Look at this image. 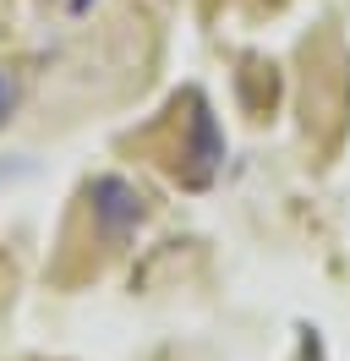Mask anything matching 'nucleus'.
Returning <instances> with one entry per match:
<instances>
[{
    "label": "nucleus",
    "mask_w": 350,
    "mask_h": 361,
    "mask_svg": "<svg viewBox=\"0 0 350 361\" xmlns=\"http://www.w3.org/2000/svg\"><path fill=\"white\" fill-rule=\"evenodd\" d=\"M11 110H17V88H11V77L0 71V126L11 121Z\"/></svg>",
    "instance_id": "f03ea898"
},
{
    "label": "nucleus",
    "mask_w": 350,
    "mask_h": 361,
    "mask_svg": "<svg viewBox=\"0 0 350 361\" xmlns=\"http://www.w3.org/2000/svg\"><path fill=\"white\" fill-rule=\"evenodd\" d=\"M88 203H93V219H99V230L109 241H126L137 230V219H143V192L121 176H99L88 186Z\"/></svg>",
    "instance_id": "f257e3e1"
}]
</instances>
